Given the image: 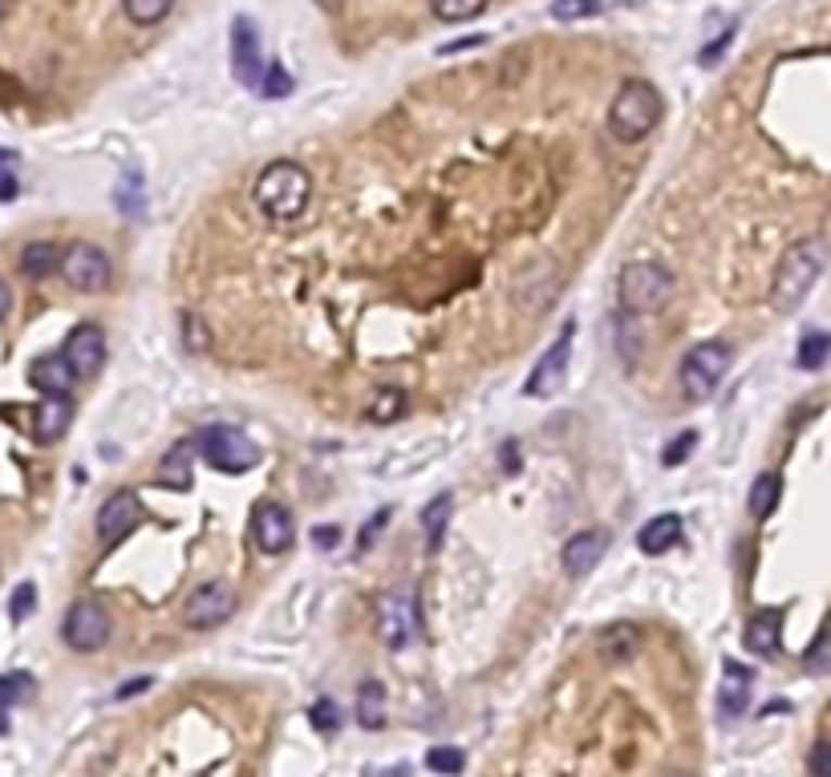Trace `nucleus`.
I'll return each mask as SVG.
<instances>
[{
  "mask_svg": "<svg viewBox=\"0 0 831 777\" xmlns=\"http://www.w3.org/2000/svg\"><path fill=\"white\" fill-rule=\"evenodd\" d=\"M385 522H389V510H382V515H373L370 522H366V531H361V539H357V547L370 551L373 534H382V531H385Z\"/></svg>",
  "mask_w": 831,
  "mask_h": 777,
  "instance_id": "42",
  "label": "nucleus"
},
{
  "mask_svg": "<svg viewBox=\"0 0 831 777\" xmlns=\"http://www.w3.org/2000/svg\"><path fill=\"white\" fill-rule=\"evenodd\" d=\"M62 361L74 377H98L106 365V333L98 324H77L74 333L65 336Z\"/></svg>",
  "mask_w": 831,
  "mask_h": 777,
  "instance_id": "11",
  "label": "nucleus"
},
{
  "mask_svg": "<svg viewBox=\"0 0 831 777\" xmlns=\"http://www.w3.org/2000/svg\"><path fill=\"white\" fill-rule=\"evenodd\" d=\"M13 198V179H0V203Z\"/></svg>",
  "mask_w": 831,
  "mask_h": 777,
  "instance_id": "48",
  "label": "nucleus"
},
{
  "mask_svg": "<svg viewBox=\"0 0 831 777\" xmlns=\"http://www.w3.org/2000/svg\"><path fill=\"white\" fill-rule=\"evenodd\" d=\"M665 777H693V774H686V769H674V774H665Z\"/></svg>",
  "mask_w": 831,
  "mask_h": 777,
  "instance_id": "50",
  "label": "nucleus"
},
{
  "mask_svg": "<svg viewBox=\"0 0 831 777\" xmlns=\"http://www.w3.org/2000/svg\"><path fill=\"white\" fill-rule=\"evenodd\" d=\"M746 697H751V672L742 664H726V685H723V713L726 716H739L746 709Z\"/></svg>",
  "mask_w": 831,
  "mask_h": 777,
  "instance_id": "24",
  "label": "nucleus"
},
{
  "mask_svg": "<svg viewBox=\"0 0 831 777\" xmlns=\"http://www.w3.org/2000/svg\"><path fill=\"white\" fill-rule=\"evenodd\" d=\"M183 349L191 357H203L207 352V324L200 316H183Z\"/></svg>",
  "mask_w": 831,
  "mask_h": 777,
  "instance_id": "35",
  "label": "nucleus"
},
{
  "mask_svg": "<svg viewBox=\"0 0 831 777\" xmlns=\"http://www.w3.org/2000/svg\"><path fill=\"white\" fill-rule=\"evenodd\" d=\"M74 381H77V377L69 373V365L62 361V352H57V357H37V361L29 365V385L41 397H69Z\"/></svg>",
  "mask_w": 831,
  "mask_h": 777,
  "instance_id": "19",
  "label": "nucleus"
},
{
  "mask_svg": "<svg viewBox=\"0 0 831 777\" xmlns=\"http://www.w3.org/2000/svg\"><path fill=\"white\" fill-rule=\"evenodd\" d=\"M9 308H13V292H9V284L0 280V321L9 316Z\"/></svg>",
  "mask_w": 831,
  "mask_h": 777,
  "instance_id": "44",
  "label": "nucleus"
},
{
  "mask_svg": "<svg viewBox=\"0 0 831 777\" xmlns=\"http://www.w3.org/2000/svg\"><path fill=\"white\" fill-rule=\"evenodd\" d=\"M678 539H681V518L657 515L637 531V547L645 551V555H665L669 547H678Z\"/></svg>",
  "mask_w": 831,
  "mask_h": 777,
  "instance_id": "21",
  "label": "nucleus"
},
{
  "mask_svg": "<svg viewBox=\"0 0 831 777\" xmlns=\"http://www.w3.org/2000/svg\"><path fill=\"white\" fill-rule=\"evenodd\" d=\"M142 522V503L135 490H118L98 506V539L102 543H123L126 534Z\"/></svg>",
  "mask_w": 831,
  "mask_h": 777,
  "instance_id": "14",
  "label": "nucleus"
},
{
  "mask_svg": "<svg viewBox=\"0 0 831 777\" xmlns=\"http://www.w3.org/2000/svg\"><path fill=\"white\" fill-rule=\"evenodd\" d=\"M604 551H609V534L604 531L572 534L568 543H564V571H568L572 580H585V575H592V567L604 559Z\"/></svg>",
  "mask_w": 831,
  "mask_h": 777,
  "instance_id": "16",
  "label": "nucleus"
},
{
  "mask_svg": "<svg viewBox=\"0 0 831 777\" xmlns=\"http://www.w3.org/2000/svg\"><path fill=\"white\" fill-rule=\"evenodd\" d=\"M807 769L811 777H831V762H828V741L819 737L816 746H811V757H807Z\"/></svg>",
  "mask_w": 831,
  "mask_h": 777,
  "instance_id": "40",
  "label": "nucleus"
},
{
  "mask_svg": "<svg viewBox=\"0 0 831 777\" xmlns=\"http://www.w3.org/2000/svg\"><path fill=\"white\" fill-rule=\"evenodd\" d=\"M4 13H9V0H0V21H4Z\"/></svg>",
  "mask_w": 831,
  "mask_h": 777,
  "instance_id": "49",
  "label": "nucleus"
},
{
  "mask_svg": "<svg viewBox=\"0 0 831 777\" xmlns=\"http://www.w3.org/2000/svg\"><path fill=\"white\" fill-rule=\"evenodd\" d=\"M401 410H406V393H401L398 385H385V389H378V401L370 405V422L389 426V422H398Z\"/></svg>",
  "mask_w": 831,
  "mask_h": 777,
  "instance_id": "30",
  "label": "nucleus"
},
{
  "mask_svg": "<svg viewBox=\"0 0 831 777\" xmlns=\"http://www.w3.org/2000/svg\"><path fill=\"white\" fill-rule=\"evenodd\" d=\"M308 721H312V729L333 733L341 725V709L333 701H317L312 709H308Z\"/></svg>",
  "mask_w": 831,
  "mask_h": 777,
  "instance_id": "36",
  "label": "nucleus"
},
{
  "mask_svg": "<svg viewBox=\"0 0 831 777\" xmlns=\"http://www.w3.org/2000/svg\"><path fill=\"white\" fill-rule=\"evenodd\" d=\"M235 604H240V599H235V592H231L228 583H219V580L200 583V587L183 599V624L195 627V632L216 627L235 616Z\"/></svg>",
  "mask_w": 831,
  "mask_h": 777,
  "instance_id": "8",
  "label": "nucleus"
},
{
  "mask_svg": "<svg viewBox=\"0 0 831 777\" xmlns=\"http://www.w3.org/2000/svg\"><path fill=\"white\" fill-rule=\"evenodd\" d=\"M597 648H601V656L609 660V664L632 660L637 648H641V627L629 624V620H616V624H609L601 636H597Z\"/></svg>",
  "mask_w": 831,
  "mask_h": 777,
  "instance_id": "20",
  "label": "nucleus"
},
{
  "mask_svg": "<svg viewBox=\"0 0 831 777\" xmlns=\"http://www.w3.org/2000/svg\"><path fill=\"white\" fill-rule=\"evenodd\" d=\"M491 0H431V9L438 21H450V25H459V21H471L487 9Z\"/></svg>",
  "mask_w": 831,
  "mask_h": 777,
  "instance_id": "32",
  "label": "nucleus"
},
{
  "mask_svg": "<svg viewBox=\"0 0 831 777\" xmlns=\"http://www.w3.org/2000/svg\"><path fill=\"white\" fill-rule=\"evenodd\" d=\"M252 539H256V547H260L264 555H284V551L293 547L296 527H293L289 506L256 503V510H252Z\"/></svg>",
  "mask_w": 831,
  "mask_h": 777,
  "instance_id": "13",
  "label": "nucleus"
},
{
  "mask_svg": "<svg viewBox=\"0 0 831 777\" xmlns=\"http://www.w3.org/2000/svg\"><path fill=\"white\" fill-rule=\"evenodd\" d=\"M366 777H410V765H394V769H382V774H378V769H370Z\"/></svg>",
  "mask_w": 831,
  "mask_h": 777,
  "instance_id": "45",
  "label": "nucleus"
},
{
  "mask_svg": "<svg viewBox=\"0 0 831 777\" xmlns=\"http://www.w3.org/2000/svg\"><path fill=\"white\" fill-rule=\"evenodd\" d=\"M669 292H674V275L669 268L653 263V259H641V263H629L621 280H616V296H621V308L629 316H649V312H662L669 305Z\"/></svg>",
  "mask_w": 831,
  "mask_h": 777,
  "instance_id": "4",
  "label": "nucleus"
},
{
  "mask_svg": "<svg viewBox=\"0 0 831 777\" xmlns=\"http://www.w3.org/2000/svg\"><path fill=\"white\" fill-rule=\"evenodd\" d=\"M483 46V37H466V41H455V46H443V53H459V49Z\"/></svg>",
  "mask_w": 831,
  "mask_h": 777,
  "instance_id": "46",
  "label": "nucleus"
},
{
  "mask_svg": "<svg viewBox=\"0 0 831 777\" xmlns=\"http://www.w3.org/2000/svg\"><path fill=\"white\" fill-rule=\"evenodd\" d=\"M828 352H831L828 333H807V336L800 340V357H795V365L807 368V373H816V368H823V361H828Z\"/></svg>",
  "mask_w": 831,
  "mask_h": 777,
  "instance_id": "31",
  "label": "nucleus"
},
{
  "mask_svg": "<svg viewBox=\"0 0 831 777\" xmlns=\"http://www.w3.org/2000/svg\"><path fill=\"white\" fill-rule=\"evenodd\" d=\"M746 506H751V515H755V518H767L770 510L779 506V478H775V474H758L755 487H751V498H746Z\"/></svg>",
  "mask_w": 831,
  "mask_h": 777,
  "instance_id": "29",
  "label": "nucleus"
},
{
  "mask_svg": "<svg viewBox=\"0 0 831 777\" xmlns=\"http://www.w3.org/2000/svg\"><path fill=\"white\" fill-rule=\"evenodd\" d=\"M57 247L53 244H29L21 251V272L29 275V280H46V275L57 272Z\"/></svg>",
  "mask_w": 831,
  "mask_h": 777,
  "instance_id": "26",
  "label": "nucleus"
},
{
  "mask_svg": "<svg viewBox=\"0 0 831 777\" xmlns=\"http://www.w3.org/2000/svg\"><path fill=\"white\" fill-rule=\"evenodd\" d=\"M33 692H37V685H33L29 672H9V676L0 681V729H4V709H9V704L33 701Z\"/></svg>",
  "mask_w": 831,
  "mask_h": 777,
  "instance_id": "27",
  "label": "nucleus"
},
{
  "mask_svg": "<svg viewBox=\"0 0 831 777\" xmlns=\"http://www.w3.org/2000/svg\"><path fill=\"white\" fill-rule=\"evenodd\" d=\"M200 454L207 457L219 474H244L260 462V445L235 426H207L200 433Z\"/></svg>",
  "mask_w": 831,
  "mask_h": 777,
  "instance_id": "5",
  "label": "nucleus"
},
{
  "mask_svg": "<svg viewBox=\"0 0 831 777\" xmlns=\"http://www.w3.org/2000/svg\"><path fill=\"white\" fill-rule=\"evenodd\" d=\"M62 636L77 652H98L110 640V616L98 599H77L74 608L65 611Z\"/></svg>",
  "mask_w": 831,
  "mask_h": 777,
  "instance_id": "9",
  "label": "nucleus"
},
{
  "mask_svg": "<svg viewBox=\"0 0 831 777\" xmlns=\"http://www.w3.org/2000/svg\"><path fill=\"white\" fill-rule=\"evenodd\" d=\"M414 595L410 592H385L378 599V636L389 652H401L406 644L414 640Z\"/></svg>",
  "mask_w": 831,
  "mask_h": 777,
  "instance_id": "10",
  "label": "nucleus"
},
{
  "mask_svg": "<svg viewBox=\"0 0 831 777\" xmlns=\"http://www.w3.org/2000/svg\"><path fill=\"white\" fill-rule=\"evenodd\" d=\"M450 506L455 498L450 494H438L426 510H422V531H426V551H438L443 547V534H447V518H450Z\"/></svg>",
  "mask_w": 831,
  "mask_h": 777,
  "instance_id": "25",
  "label": "nucleus"
},
{
  "mask_svg": "<svg viewBox=\"0 0 831 777\" xmlns=\"http://www.w3.org/2000/svg\"><path fill=\"white\" fill-rule=\"evenodd\" d=\"M312 539H317V543H324V547H329V543H337V531H333V527H324V531H317V534H312Z\"/></svg>",
  "mask_w": 831,
  "mask_h": 777,
  "instance_id": "47",
  "label": "nucleus"
},
{
  "mask_svg": "<svg viewBox=\"0 0 831 777\" xmlns=\"http://www.w3.org/2000/svg\"><path fill=\"white\" fill-rule=\"evenodd\" d=\"M252 198H256V207H260L272 223H289L296 215H305L308 198H312V179H308V170L296 167V163H272V167L256 179Z\"/></svg>",
  "mask_w": 831,
  "mask_h": 777,
  "instance_id": "1",
  "label": "nucleus"
},
{
  "mask_svg": "<svg viewBox=\"0 0 831 777\" xmlns=\"http://www.w3.org/2000/svg\"><path fill=\"white\" fill-rule=\"evenodd\" d=\"M142 688H151V676H135V681H130L126 688H118L114 697H118V701H126V697H135V692H142Z\"/></svg>",
  "mask_w": 831,
  "mask_h": 777,
  "instance_id": "43",
  "label": "nucleus"
},
{
  "mask_svg": "<svg viewBox=\"0 0 831 777\" xmlns=\"http://www.w3.org/2000/svg\"><path fill=\"white\" fill-rule=\"evenodd\" d=\"M616 336H621V357H629V361H632V357L641 352V333L632 336V324L621 321V324H616Z\"/></svg>",
  "mask_w": 831,
  "mask_h": 777,
  "instance_id": "41",
  "label": "nucleus"
},
{
  "mask_svg": "<svg viewBox=\"0 0 831 777\" xmlns=\"http://www.w3.org/2000/svg\"><path fill=\"white\" fill-rule=\"evenodd\" d=\"M256 90H260L264 98H272V102H277V98H284V93L293 90V77H289V69H284L280 62H272V65H264L260 86H256Z\"/></svg>",
  "mask_w": 831,
  "mask_h": 777,
  "instance_id": "33",
  "label": "nucleus"
},
{
  "mask_svg": "<svg viewBox=\"0 0 831 777\" xmlns=\"http://www.w3.org/2000/svg\"><path fill=\"white\" fill-rule=\"evenodd\" d=\"M426 765H431L434 774H462V765H466V757H462L459 749H450V746H443V749H431L426 753Z\"/></svg>",
  "mask_w": 831,
  "mask_h": 777,
  "instance_id": "34",
  "label": "nucleus"
},
{
  "mask_svg": "<svg viewBox=\"0 0 831 777\" xmlns=\"http://www.w3.org/2000/svg\"><path fill=\"white\" fill-rule=\"evenodd\" d=\"M264 53H260V33L252 21H235L231 25V74L240 86H260V74H264Z\"/></svg>",
  "mask_w": 831,
  "mask_h": 777,
  "instance_id": "15",
  "label": "nucleus"
},
{
  "mask_svg": "<svg viewBox=\"0 0 831 777\" xmlns=\"http://www.w3.org/2000/svg\"><path fill=\"white\" fill-rule=\"evenodd\" d=\"M693 442H698V433H681V438H678L674 445H665V457H662V462H665V466H681V462L690 457Z\"/></svg>",
  "mask_w": 831,
  "mask_h": 777,
  "instance_id": "39",
  "label": "nucleus"
},
{
  "mask_svg": "<svg viewBox=\"0 0 831 777\" xmlns=\"http://www.w3.org/2000/svg\"><path fill=\"white\" fill-rule=\"evenodd\" d=\"M74 422V405L69 397H46L37 410L29 413V433L37 442H57Z\"/></svg>",
  "mask_w": 831,
  "mask_h": 777,
  "instance_id": "17",
  "label": "nucleus"
},
{
  "mask_svg": "<svg viewBox=\"0 0 831 777\" xmlns=\"http://www.w3.org/2000/svg\"><path fill=\"white\" fill-rule=\"evenodd\" d=\"M9 611H13V620L21 624V620H29L33 611H37V587L33 583H21L13 592V604H9Z\"/></svg>",
  "mask_w": 831,
  "mask_h": 777,
  "instance_id": "37",
  "label": "nucleus"
},
{
  "mask_svg": "<svg viewBox=\"0 0 831 777\" xmlns=\"http://www.w3.org/2000/svg\"><path fill=\"white\" fill-rule=\"evenodd\" d=\"M552 13L560 16V21H576V16L597 13V0H560Z\"/></svg>",
  "mask_w": 831,
  "mask_h": 777,
  "instance_id": "38",
  "label": "nucleus"
},
{
  "mask_svg": "<svg viewBox=\"0 0 831 777\" xmlns=\"http://www.w3.org/2000/svg\"><path fill=\"white\" fill-rule=\"evenodd\" d=\"M57 272L65 275V284H69V288L86 292V296L110 288V259H106L102 247H93V244H74L69 247V251L57 259Z\"/></svg>",
  "mask_w": 831,
  "mask_h": 777,
  "instance_id": "7",
  "label": "nucleus"
},
{
  "mask_svg": "<svg viewBox=\"0 0 831 777\" xmlns=\"http://www.w3.org/2000/svg\"><path fill=\"white\" fill-rule=\"evenodd\" d=\"M191 454H195V445L183 442L175 445L167 457H163V470H158V482L170 490H187L191 487Z\"/></svg>",
  "mask_w": 831,
  "mask_h": 777,
  "instance_id": "23",
  "label": "nucleus"
},
{
  "mask_svg": "<svg viewBox=\"0 0 831 777\" xmlns=\"http://www.w3.org/2000/svg\"><path fill=\"white\" fill-rule=\"evenodd\" d=\"M175 9V0H123V13H126V21L130 25H158L163 16Z\"/></svg>",
  "mask_w": 831,
  "mask_h": 777,
  "instance_id": "28",
  "label": "nucleus"
},
{
  "mask_svg": "<svg viewBox=\"0 0 831 777\" xmlns=\"http://www.w3.org/2000/svg\"><path fill=\"white\" fill-rule=\"evenodd\" d=\"M572 340H576V324H564V333L552 340V349L539 357L536 373L527 377V393L532 397H552L564 389V377H568V357H572Z\"/></svg>",
  "mask_w": 831,
  "mask_h": 777,
  "instance_id": "12",
  "label": "nucleus"
},
{
  "mask_svg": "<svg viewBox=\"0 0 831 777\" xmlns=\"http://www.w3.org/2000/svg\"><path fill=\"white\" fill-rule=\"evenodd\" d=\"M730 368V345L723 340H702L698 349H690V357L681 361V389L690 401H702V397L714 393V385L726 377Z\"/></svg>",
  "mask_w": 831,
  "mask_h": 777,
  "instance_id": "6",
  "label": "nucleus"
},
{
  "mask_svg": "<svg viewBox=\"0 0 831 777\" xmlns=\"http://www.w3.org/2000/svg\"><path fill=\"white\" fill-rule=\"evenodd\" d=\"M357 725L361 729H382L385 725V688L378 681H366L357 688Z\"/></svg>",
  "mask_w": 831,
  "mask_h": 777,
  "instance_id": "22",
  "label": "nucleus"
},
{
  "mask_svg": "<svg viewBox=\"0 0 831 777\" xmlns=\"http://www.w3.org/2000/svg\"><path fill=\"white\" fill-rule=\"evenodd\" d=\"M662 93L649 81H625L609 106V130L616 142H641L662 122Z\"/></svg>",
  "mask_w": 831,
  "mask_h": 777,
  "instance_id": "3",
  "label": "nucleus"
},
{
  "mask_svg": "<svg viewBox=\"0 0 831 777\" xmlns=\"http://www.w3.org/2000/svg\"><path fill=\"white\" fill-rule=\"evenodd\" d=\"M823 259H828L823 239H800L795 247H787V256L779 259V272H775L770 305L779 308V312H795L807 300V292L816 288L819 272H823Z\"/></svg>",
  "mask_w": 831,
  "mask_h": 777,
  "instance_id": "2",
  "label": "nucleus"
},
{
  "mask_svg": "<svg viewBox=\"0 0 831 777\" xmlns=\"http://www.w3.org/2000/svg\"><path fill=\"white\" fill-rule=\"evenodd\" d=\"M742 644L751 648L755 656H767V660H775L779 656V648H783V611L779 608H763L746 624V636H742Z\"/></svg>",
  "mask_w": 831,
  "mask_h": 777,
  "instance_id": "18",
  "label": "nucleus"
}]
</instances>
